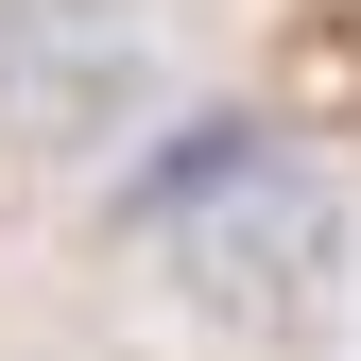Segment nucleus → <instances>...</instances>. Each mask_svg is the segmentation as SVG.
<instances>
[{"label":"nucleus","mask_w":361,"mask_h":361,"mask_svg":"<svg viewBox=\"0 0 361 361\" xmlns=\"http://www.w3.org/2000/svg\"><path fill=\"white\" fill-rule=\"evenodd\" d=\"M121 224L155 241L172 310H190L207 344H310V327L344 310V258H361L344 172L310 155V138H276V121H207V138H172Z\"/></svg>","instance_id":"obj_1"},{"label":"nucleus","mask_w":361,"mask_h":361,"mask_svg":"<svg viewBox=\"0 0 361 361\" xmlns=\"http://www.w3.org/2000/svg\"><path fill=\"white\" fill-rule=\"evenodd\" d=\"M155 104H172L155 0H0V155L18 172H104Z\"/></svg>","instance_id":"obj_2"}]
</instances>
